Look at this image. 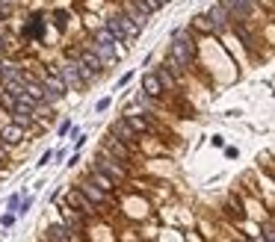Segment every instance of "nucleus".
Segmentation results:
<instances>
[{"mask_svg": "<svg viewBox=\"0 0 275 242\" xmlns=\"http://www.w3.org/2000/svg\"><path fill=\"white\" fill-rule=\"evenodd\" d=\"M77 189H80V192H83V195L89 198V201H92V204H95V207H98V204H110V198H107V192H104V189H98V186H95V183H92V180L80 183Z\"/></svg>", "mask_w": 275, "mask_h": 242, "instance_id": "9", "label": "nucleus"}, {"mask_svg": "<svg viewBox=\"0 0 275 242\" xmlns=\"http://www.w3.org/2000/svg\"><path fill=\"white\" fill-rule=\"evenodd\" d=\"M207 21H210V27H213V32H222V30H228V21H231V15H228V9L222 6V3H216L213 9L204 15Z\"/></svg>", "mask_w": 275, "mask_h": 242, "instance_id": "6", "label": "nucleus"}, {"mask_svg": "<svg viewBox=\"0 0 275 242\" xmlns=\"http://www.w3.org/2000/svg\"><path fill=\"white\" fill-rule=\"evenodd\" d=\"M95 168H98V172H104V174H107V178H113V180H124V178H127V168H124L116 156H110L107 151L98 154V160H95Z\"/></svg>", "mask_w": 275, "mask_h": 242, "instance_id": "2", "label": "nucleus"}, {"mask_svg": "<svg viewBox=\"0 0 275 242\" xmlns=\"http://www.w3.org/2000/svg\"><path fill=\"white\" fill-rule=\"evenodd\" d=\"M60 71V77L65 80V86H71V89H80L83 86V77H80V60L77 56H71V60L65 62L62 68H57Z\"/></svg>", "mask_w": 275, "mask_h": 242, "instance_id": "3", "label": "nucleus"}, {"mask_svg": "<svg viewBox=\"0 0 275 242\" xmlns=\"http://www.w3.org/2000/svg\"><path fill=\"white\" fill-rule=\"evenodd\" d=\"M92 50L98 54V60L104 62V65L116 60V44H92Z\"/></svg>", "mask_w": 275, "mask_h": 242, "instance_id": "21", "label": "nucleus"}, {"mask_svg": "<svg viewBox=\"0 0 275 242\" xmlns=\"http://www.w3.org/2000/svg\"><path fill=\"white\" fill-rule=\"evenodd\" d=\"M51 160H54V154H51V151H45V154H42V160H39L36 166H39V168H45V166H51Z\"/></svg>", "mask_w": 275, "mask_h": 242, "instance_id": "29", "label": "nucleus"}, {"mask_svg": "<svg viewBox=\"0 0 275 242\" xmlns=\"http://www.w3.org/2000/svg\"><path fill=\"white\" fill-rule=\"evenodd\" d=\"M113 136H116V139H122V142H127V145L139 142V133H133V127H130V124H127L124 118L113 124Z\"/></svg>", "mask_w": 275, "mask_h": 242, "instance_id": "12", "label": "nucleus"}, {"mask_svg": "<svg viewBox=\"0 0 275 242\" xmlns=\"http://www.w3.org/2000/svg\"><path fill=\"white\" fill-rule=\"evenodd\" d=\"M104 151L110 154V156H116V160H122V162H127V160H130V148L124 145L122 139H116V136H113V139H107Z\"/></svg>", "mask_w": 275, "mask_h": 242, "instance_id": "13", "label": "nucleus"}, {"mask_svg": "<svg viewBox=\"0 0 275 242\" xmlns=\"http://www.w3.org/2000/svg\"><path fill=\"white\" fill-rule=\"evenodd\" d=\"M30 207H33V198H30V195H27L24 201H18V210H15V212H18V216H24V212L30 210Z\"/></svg>", "mask_w": 275, "mask_h": 242, "instance_id": "28", "label": "nucleus"}, {"mask_svg": "<svg viewBox=\"0 0 275 242\" xmlns=\"http://www.w3.org/2000/svg\"><path fill=\"white\" fill-rule=\"evenodd\" d=\"M71 240V230L65 224H51L48 228V242H68Z\"/></svg>", "mask_w": 275, "mask_h": 242, "instance_id": "19", "label": "nucleus"}, {"mask_svg": "<svg viewBox=\"0 0 275 242\" xmlns=\"http://www.w3.org/2000/svg\"><path fill=\"white\" fill-rule=\"evenodd\" d=\"M124 121L133 127V133H151V130H154L151 121L145 118V116H136V112H127V116H124Z\"/></svg>", "mask_w": 275, "mask_h": 242, "instance_id": "16", "label": "nucleus"}, {"mask_svg": "<svg viewBox=\"0 0 275 242\" xmlns=\"http://www.w3.org/2000/svg\"><path fill=\"white\" fill-rule=\"evenodd\" d=\"M124 15H127L136 27H145V24H148V15H145L139 6H133V0H127V3H124Z\"/></svg>", "mask_w": 275, "mask_h": 242, "instance_id": "17", "label": "nucleus"}, {"mask_svg": "<svg viewBox=\"0 0 275 242\" xmlns=\"http://www.w3.org/2000/svg\"><path fill=\"white\" fill-rule=\"evenodd\" d=\"M6 3H15V0H6Z\"/></svg>", "mask_w": 275, "mask_h": 242, "instance_id": "36", "label": "nucleus"}, {"mask_svg": "<svg viewBox=\"0 0 275 242\" xmlns=\"http://www.w3.org/2000/svg\"><path fill=\"white\" fill-rule=\"evenodd\" d=\"M133 6H139V9H142L148 18H151V15L160 9V6H163V3H160V0H133Z\"/></svg>", "mask_w": 275, "mask_h": 242, "instance_id": "23", "label": "nucleus"}, {"mask_svg": "<svg viewBox=\"0 0 275 242\" xmlns=\"http://www.w3.org/2000/svg\"><path fill=\"white\" fill-rule=\"evenodd\" d=\"M263 242H275V228H272V222H266V224H263Z\"/></svg>", "mask_w": 275, "mask_h": 242, "instance_id": "27", "label": "nucleus"}, {"mask_svg": "<svg viewBox=\"0 0 275 242\" xmlns=\"http://www.w3.org/2000/svg\"><path fill=\"white\" fill-rule=\"evenodd\" d=\"M92 183H95L98 189H104V192H113V189H116V180H113V178H107L104 172H98L95 166H92Z\"/></svg>", "mask_w": 275, "mask_h": 242, "instance_id": "18", "label": "nucleus"}, {"mask_svg": "<svg viewBox=\"0 0 275 242\" xmlns=\"http://www.w3.org/2000/svg\"><path fill=\"white\" fill-rule=\"evenodd\" d=\"M24 139V130L18 127V124H6L3 130H0V142H6V145H18Z\"/></svg>", "mask_w": 275, "mask_h": 242, "instance_id": "15", "label": "nucleus"}, {"mask_svg": "<svg viewBox=\"0 0 275 242\" xmlns=\"http://www.w3.org/2000/svg\"><path fill=\"white\" fill-rule=\"evenodd\" d=\"M95 44H119V42L113 38V32H110L107 27H104V30H98V32H95Z\"/></svg>", "mask_w": 275, "mask_h": 242, "instance_id": "24", "label": "nucleus"}, {"mask_svg": "<svg viewBox=\"0 0 275 242\" xmlns=\"http://www.w3.org/2000/svg\"><path fill=\"white\" fill-rule=\"evenodd\" d=\"M6 148H9V145H6V142H0V160H6Z\"/></svg>", "mask_w": 275, "mask_h": 242, "instance_id": "34", "label": "nucleus"}, {"mask_svg": "<svg viewBox=\"0 0 275 242\" xmlns=\"http://www.w3.org/2000/svg\"><path fill=\"white\" fill-rule=\"evenodd\" d=\"M248 242H260V240H248Z\"/></svg>", "mask_w": 275, "mask_h": 242, "instance_id": "35", "label": "nucleus"}, {"mask_svg": "<svg viewBox=\"0 0 275 242\" xmlns=\"http://www.w3.org/2000/svg\"><path fill=\"white\" fill-rule=\"evenodd\" d=\"M116 21H119V27H122L124 38H136V36H139V27H136V24H133L124 12H122V15H116Z\"/></svg>", "mask_w": 275, "mask_h": 242, "instance_id": "20", "label": "nucleus"}, {"mask_svg": "<svg viewBox=\"0 0 275 242\" xmlns=\"http://www.w3.org/2000/svg\"><path fill=\"white\" fill-rule=\"evenodd\" d=\"M12 18V6L6 0H0V21H9Z\"/></svg>", "mask_w": 275, "mask_h": 242, "instance_id": "26", "label": "nucleus"}, {"mask_svg": "<svg viewBox=\"0 0 275 242\" xmlns=\"http://www.w3.org/2000/svg\"><path fill=\"white\" fill-rule=\"evenodd\" d=\"M74 56L80 60V65H83V68H89L92 74H101V68H104V62L98 60V54H95L92 48H83V50H80V54H74Z\"/></svg>", "mask_w": 275, "mask_h": 242, "instance_id": "10", "label": "nucleus"}, {"mask_svg": "<svg viewBox=\"0 0 275 242\" xmlns=\"http://www.w3.org/2000/svg\"><path fill=\"white\" fill-rule=\"evenodd\" d=\"M18 201H21V198H18V195H12V198H9V210H18Z\"/></svg>", "mask_w": 275, "mask_h": 242, "instance_id": "32", "label": "nucleus"}, {"mask_svg": "<svg viewBox=\"0 0 275 242\" xmlns=\"http://www.w3.org/2000/svg\"><path fill=\"white\" fill-rule=\"evenodd\" d=\"M142 94H145V98H163V83H160V77H157V74H142Z\"/></svg>", "mask_w": 275, "mask_h": 242, "instance_id": "8", "label": "nucleus"}, {"mask_svg": "<svg viewBox=\"0 0 275 242\" xmlns=\"http://www.w3.org/2000/svg\"><path fill=\"white\" fill-rule=\"evenodd\" d=\"M0 224H3V228H12V224H15V216H12V212L0 216Z\"/></svg>", "mask_w": 275, "mask_h": 242, "instance_id": "30", "label": "nucleus"}, {"mask_svg": "<svg viewBox=\"0 0 275 242\" xmlns=\"http://www.w3.org/2000/svg\"><path fill=\"white\" fill-rule=\"evenodd\" d=\"M172 48H169V60L175 62L178 68H189V62L195 56V48H192V38H186V30H175L172 36Z\"/></svg>", "mask_w": 275, "mask_h": 242, "instance_id": "1", "label": "nucleus"}, {"mask_svg": "<svg viewBox=\"0 0 275 242\" xmlns=\"http://www.w3.org/2000/svg\"><path fill=\"white\" fill-rule=\"evenodd\" d=\"M62 218H65V228H68V230H74V234H77V230H83V224H86V216H83V212H77V210H71V207H65V210H62Z\"/></svg>", "mask_w": 275, "mask_h": 242, "instance_id": "14", "label": "nucleus"}, {"mask_svg": "<svg viewBox=\"0 0 275 242\" xmlns=\"http://www.w3.org/2000/svg\"><path fill=\"white\" fill-rule=\"evenodd\" d=\"M68 207L77 210V212H83V216H92V212H95V204H92L80 189H71V192H68Z\"/></svg>", "mask_w": 275, "mask_h": 242, "instance_id": "7", "label": "nucleus"}, {"mask_svg": "<svg viewBox=\"0 0 275 242\" xmlns=\"http://www.w3.org/2000/svg\"><path fill=\"white\" fill-rule=\"evenodd\" d=\"M42 86H45V92H51V94H57V98H62L65 92H68V86H65V80L60 77V71H51L45 80H42Z\"/></svg>", "mask_w": 275, "mask_h": 242, "instance_id": "11", "label": "nucleus"}, {"mask_svg": "<svg viewBox=\"0 0 275 242\" xmlns=\"http://www.w3.org/2000/svg\"><path fill=\"white\" fill-rule=\"evenodd\" d=\"M154 74L160 77V83H163V92H175V89H178V80L172 77V71H169L166 65H163L160 71H154Z\"/></svg>", "mask_w": 275, "mask_h": 242, "instance_id": "22", "label": "nucleus"}, {"mask_svg": "<svg viewBox=\"0 0 275 242\" xmlns=\"http://www.w3.org/2000/svg\"><path fill=\"white\" fill-rule=\"evenodd\" d=\"M192 27H195L198 32H213V27H210V21H207L204 15H198V18L192 21Z\"/></svg>", "mask_w": 275, "mask_h": 242, "instance_id": "25", "label": "nucleus"}, {"mask_svg": "<svg viewBox=\"0 0 275 242\" xmlns=\"http://www.w3.org/2000/svg\"><path fill=\"white\" fill-rule=\"evenodd\" d=\"M9 116H12V124H18L21 130H27V127H33V124H36L33 110H30V106H24L21 100H15V106H12V112H9Z\"/></svg>", "mask_w": 275, "mask_h": 242, "instance_id": "5", "label": "nucleus"}, {"mask_svg": "<svg viewBox=\"0 0 275 242\" xmlns=\"http://www.w3.org/2000/svg\"><path fill=\"white\" fill-rule=\"evenodd\" d=\"M222 6L228 9L231 21H245L251 15V0H222Z\"/></svg>", "mask_w": 275, "mask_h": 242, "instance_id": "4", "label": "nucleus"}, {"mask_svg": "<svg viewBox=\"0 0 275 242\" xmlns=\"http://www.w3.org/2000/svg\"><path fill=\"white\" fill-rule=\"evenodd\" d=\"M95 110H98V112H107V110H110V98H101V100H98V106H95Z\"/></svg>", "mask_w": 275, "mask_h": 242, "instance_id": "31", "label": "nucleus"}, {"mask_svg": "<svg viewBox=\"0 0 275 242\" xmlns=\"http://www.w3.org/2000/svg\"><path fill=\"white\" fill-rule=\"evenodd\" d=\"M68 130H71V121H62V124H60V133H62V136H65Z\"/></svg>", "mask_w": 275, "mask_h": 242, "instance_id": "33", "label": "nucleus"}]
</instances>
